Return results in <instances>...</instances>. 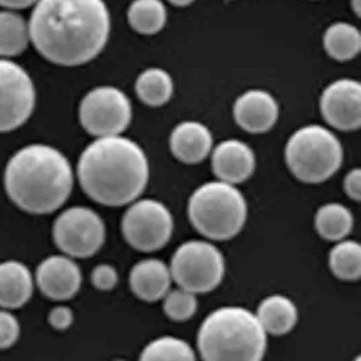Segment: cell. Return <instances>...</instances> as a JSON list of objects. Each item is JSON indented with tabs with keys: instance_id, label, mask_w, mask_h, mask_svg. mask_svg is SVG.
<instances>
[{
	"instance_id": "obj_22",
	"label": "cell",
	"mask_w": 361,
	"mask_h": 361,
	"mask_svg": "<svg viewBox=\"0 0 361 361\" xmlns=\"http://www.w3.org/2000/svg\"><path fill=\"white\" fill-rule=\"evenodd\" d=\"M135 92L142 103L150 107H160L172 98V78L161 68H149L138 76Z\"/></svg>"
},
{
	"instance_id": "obj_2",
	"label": "cell",
	"mask_w": 361,
	"mask_h": 361,
	"mask_svg": "<svg viewBox=\"0 0 361 361\" xmlns=\"http://www.w3.org/2000/svg\"><path fill=\"white\" fill-rule=\"evenodd\" d=\"M148 157L142 148L121 135L100 137L79 159L82 191L100 204L119 207L142 195L149 181Z\"/></svg>"
},
{
	"instance_id": "obj_15",
	"label": "cell",
	"mask_w": 361,
	"mask_h": 361,
	"mask_svg": "<svg viewBox=\"0 0 361 361\" xmlns=\"http://www.w3.org/2000/svg\"><path fill=\"white\" fill-rule=\"evenodd\" d=\"M213 172L219 180L240 184L247 180L256 168L255 152L245 142L226 140L213 152Z\"/></svg>"
},
{
	"instance_id": "obj_5",
	"label": "cell",
	"mask_w": 361,
	"mask_h": 361,
	"mask_svg": "<svg viewBox=\"0 0 361 361\" xmlns=\"http://www.w3.org/2000/svg\"><path fill=\"white\" fill-rule=\"evenodd\" d=\"M188 216L200 234L214 241H225L244 229L247 200L234 184L210 181L197 187L190 197Z\"/></svg>"
},
{
	"instance_id": "obj_3",
	"label": "cell",
	"mask_w": 361,
	"mask_h": 361,
	"mask_svg": "<svg viewBox=\"0 0 361 361\" xmlns=\"http://www.w3.org/2000/svg\"><path fill=\"white\" fill-rule=\"evenodd\" d=\"M8 197L26 213L59 210L73 188V171L66 156L45 144L19 149L4 171Z\"/></svg>"
},
{
	"instance_id": "obj_19",
	"label": "cell",
	"mask_w": 361,
	"mask_h": 361,
	"mask_svg": "<svg viewBox=\"0 0 361 361\" xmlns=\"http://www.w3.org/2000/svg\"><path fill=\"white\" fill-rule=\"evenodd\" d=\"M256 317L267 333L283 336L295 328L298 309L287 296L271 295L260 303Z\"/></svg>"
},
{
	"instance_id": "obj_17",
	"label": "cell",
	"mask_w": 361,
	"mask_h": 361,
	"mask_svg": "<svg viewBox=\"0 0 361 361\" xmlns=\"http://www.w3.org/2000/svg\"><path fill=\"white\" fill-rule=\"evenodd\" d=\"M129 283L133 294L145 302L164 298L171 288L169 267L159 259H147L135 264L130 271Z\"/></svg>"
},
{
	"instance_id": "obj_13",
	"label": "cell",
	"mask_w": 361,
	"mask_h": 361,
	"mask_svg": "<svg viewBox=\"0 0 361 361\" xmlns=\"http://www.w3.org/2000/svg\"><path fill=\"white\" fill-rule=\"evenodd\" d=\"M35 281L47 298L63 302L79 293L82 271L69 256H50L38 265Z\"/></svg>"
},
{
	"instance_id": "obj_21",
	"label": "cell",
	"mask_w": 361,
	"mask_h": 361,
	"mask_svg": "<svg viewBox=\"0 0 361 361\" xmlns=\"http://www.w3.org/2000/svg\"><path fill=\"white\" fill-rule=\"evenodd\" d=\"M29 42V22L16 11H0V57H16L26 50Z\"/></svg>"
},
{
	"instance_id": "obj_28",
	"label": "cell",
	"mask_w": 361,
	"mask_h": 361,
	"mask_svg": "<svg viewBox=\"0 0 361 361\" xmlns=\"http://www.w3.org/2000/svg\"><path fill=\"white\" fill-rule=\"evenodd\" d=\"M20 326L17 318L6 309L0 310V349H7L19 338Z\"/></svg>"
},
{
	"instance_id": "obj_24",
	"label": "cell",
	"mask_w": 361,
	"mask_h": 361,
	"mask_svg": "<svg viewBox=\"0 0 361 361\" xmlns=\"http://www.w3.org/2000/svg\"><path fill=\"white\" fill-rule=\"evenodd\" d=\"M128 19L137 33L157 34L166 23V8L161 0H134L129 7Z\"/></svg>"
},
{
	"instance_id": "obj_12",
	"label": "cell",
	"mask_w": 361,
	"mask_h": 361,
	"mask_svg": "<svg viewBox=\"0 0 361 361\" xmlns=\"http://www.w3.org/2000/svg\"><path fill=\"white\" fill-rule=\"evenodd\" d=\"M321 113L330 126L352 132L361 125V85L352 79L331 82L322 92Z\"/></svg>"
},
{
	"instance_id": "obj_25",
	"label": "cell",
	"mask_w": 361,
	"mask_h": 361,
	"mask_svg": "<svg viewBox=\"0 0 361 361\" xmlns=\"http://www.w3.org/2000/svg\"><path fill=\"white\" fill-rule=\"evenodd\" d=\"M329 267L333 275L345 281L360 279L361 247L357 241L341 240L330 250Z\"/></svg>"
},
{
	"instance_id": "obj_7",
	"label": "cell",
	"mask_w": 361,
	"mask_h": 361,
	"mask_svg": "<svg viewBox=\"0 0 361 361\" xmlns=\"http://www.w3.org/2000/svg\"><path fill=\"white\" fill-rule=\"evenodd\" d=\"M171 276L180 288L194 294L215 290L225 276V259L218 247L206 241H187L175 252Z\"/></svg>"
},
{
	"instance_id": "obj_23",
	"label": "cell",
	"mask_w": 361,
	"mask_h": 361,
	"mask_svg": "<svg viewBox=\"0 0 361 361\" xmlns=\"http://www.w3.org/2000/svg\"><path fill=\"white\" fill-rule=\"evenodd\" d=\"M324 47L331 59L349 61L360 51V32L353 25L337 22L331 25L324 35Z\"/></svg>"
},
{
	"instance_id": "obj_31",
	"label": "cell",
	"mask_w": 361,
	"mask_h": 361,
	"mask_svg": "<svg viewBox=\"0 0 361 361\" xmlns=\"http://www.w3.org/2000/svg\"><path fill=\"white\" fill-rule=\"evenodd\" d=\"M344 190L346 195L353 199L355 202H359L361 197V171L359 168L352 169L344 180Z\"/></svg>"
},
{
	"instance_id": "obj_18",
	"label": "cell",
	"mask_w": 361,
	"mask_h": 361,
	"mask_svg": "<svg viewBox=\"0 0 361 361\" xmlns=\"http://www.w3.org/2000/svg\"><path fill=\"white\" fill-rule=\"evenodd\" d=\"M34 280L30 269L20 262L0 263V307L17 310L33 295Z\"/></svg>"
},
{
	"instance_id": "obj_32",
	"label": "cell",
	"mask_w": 361,
	"mask_h": 361,
	"mask_svg": "<svg viewBox=\"0 0 361 361\" xmlns=\"http://www.w3.org/2000/svg\"><path fill=\"white\" fill-rule=\"evenodd\" d=\"M38 0H0V6L8 10H22L35 4Z\"/></svg>"
},
{
	"instance_id": "obj_6",
	"label": "cell",
	"mask_w": 361,
	"mask_h": 361,
	"mask_svg": "<svg viewBox=\"0 0 361 361\" xmlns=\"http://www.w3.org/2000/svg\"><path fill=\"white\" fill-rule=\"evenodd\" d=\"M344 149L333 133L309 125L296 130L286 145V163L296 179L318 184L330 179L343 165Z\"/></svg>"
},
{
	"instance_id": "obj_26",
	"label": "cell",
	"mask_w": 361,
	"mask_h": 361,
	"mask_svg": "<svg viewBox=\"0 0 361 361\" xmlns=\"http://www.w3.org/2000/svg\"><path fill=\"white\" fill-rule=\"evenodd\" d=\"M197 359L192 348L180 338L165 336L149 343L142 353L141 360H184Z\"/></svg>"
},
{
	"instance_id": "obj_16",
	"label": "cell",
	"mask_w": 361,
	"mask_h": 361,
	"mask_svg": "<svg viewBox=\"0 0 361 361\" xmlns=\"http://www.w3.org/2000/svg\"><path fill=\"white\" fill-rule=\"evenodd\" d=\"M173 156L184 164L202 163L213 150V135L207 126L195 121L179 123L169 138Z\"/></svg>"
},
{
	"instance_id": "obj_10",
	"label": "cell",
	"mask_w": 361,
	"mask_h": 361,
	"mask_svg": "<svg viewBox=\"0 0 361 361\" xmlns=\"http://www.w3.org/2000/svg\"><path fill=\"white\" fill-rule=\"evenodd\" d=\"M173 233V218L168 207L154 199L134 202L122 218V234L130 247L141 252L164 247Z\"/></svg>"
},
{
	"instance_id": "obj_33",
	"label": "cell",
	"mask_w": 361,
	"mask_h": 361,
	"mask_svg": "<svg viewBox=\"0 0 361 361\" xmlns=\"http://www.w3.org/2000/svg\"><path fill=\"white\" fill-rule=\"evenodd\" d=\"M168 1L173 6H178V7H185V6L192 4L195 0H168Z\"/></svg>"
},
{
	"instance_id": "obj_4",
	"label": "cell",
	"mask_w": 361,
	"mask_h": 361,
	"mask_svg": "<svg viewBox=\"0 0 361 361\" xmlns=\"http://www.w3.org/2000/svg\"><path fill=\"white\" fill-rule=\"evenodd\" d=\"M200 357L207 361H259L267 350V331L256 314L238 306L212 312L197 333Z\"/></svg>"
},
{
	"instance_id": "obj_14",
	"label": "cell",
	"mask_w": 361,
	"mask_h": 361,
	"mask_svg": "<svg viewBox=\"0 0 361 361\" xmlns=\"http://www.w3.org/2000/svg\"><path fill=\"white\" fill-rule=\"evenodd\" d=\"M233 114L237 125L245 132H269L278 122L279 106L276 99L263 90H249L235 100Z\"/></svg>"
},
{
	"instance_id": "obj_1",
	"label": "cell",
	"mask_w": 361,
	"mask_h": 361,
	"mask_svg": "<svg viewBox=\"0 0 361 361\" xmlns=\"http://www.w3.org/2000/svg\"><path fill=\"white\" fill-rule=\"evenodd\" d=\"M110 29L103 0H38L29 20L34 48L61 66H82L98 57Z\"/></svg>"
},
{
	"instance_id": "obj_9",
	"label": "cell",
	"mask_w": 361,
	"mask_h": 361,
	"mask_svg": "<svg viewBox=\"0 0 361 361\" xmlns=\"http://www.w3.org/2000/svg\"><path fill=\"white\" fill-rule=\"evenodd\" d=\"M57 247L72 259H88L98 253L106 240V226L98 213L76 206L60 214L53 225Z\"/></svg>"
},
{
	"instance_id": "obj_30",
	"label": "cell",
	"mask_w": 361,
	"mask_h": 361,
	"mask_svg": "<svg viewBox=\"0 0 361 361\" xmlns=\"http://www.w3.org/2000/svg\"><path fill=\"white\" fill-rule=\"evenodd\" d=\"M73 312L66 306H57L49 312L48 321L50 326L56 330H66L73 324Z\"/></svg>"
},
{
	"instance_id": "obj_29",
	"label": "cell",
	"mask_w": 361,
	"mask_h": 361,
	"mask_svg": "<svg viewBox=\"0 0 361 361\" xmlns=\"http://www.w3.org/2000/svg\"><path fill=\"white\" fill-rule=\"evenodd\" d=\"M91 280L95 288L100 291H110L118 284V272L113 265L110 264H100L94 268L91 274Z\"/></svg>"
},
{
	"instance_id": "obj_27",
	"label": "cell",
	"mask_w": 361,
	"mask_h": 361,
	"mask_svg": "<svg viewBox=\"0 0 361 361\" xmlns=\"http://www.w3.org/2000/svg\"><path fill=\"white\" fill-rule=\"evenodd\" d=\"M164 303H163V309H164L165 315L176 322H184L191 319L197 309V294L187 291L184 288L175 290V291H168L165 294Z\"/></svg>"
},
{
	"instance_id": "obj_34",
	"label": "cell",
	"mask_w": 361,
	"mask_h": 361,
	"mask_svg": "<svg viewBox=\"0 0 361 361\" xmlns=\"http://www.w3.org/2000/svg\"><path fill=\"white\" fill-rule=\"evenodd\" d=\"M352 6L356 16H360V0H352Z\"/></svg>"
},
{
	"instance_id": "obj_20",
	"label": "cell",
	"mask_w": 361,
	"mask_h": 361,
	"mask_svg": "<svg viewBox=\"0 0 361 361\" xmlns=\"http://www.w3.org/2000/svg\"><path fill=\"white\" fill-rule=\"evenodd\" d=\"M353 215L340 203H328L318 209L314 225L317 233L328 241H341L353 229Z\"/></svg>"
},
{
	"instance_id": "obj_11",
	"label": "cell",
	"mask_w": 361,
	"mask_h": 361,
	"mask_svg": "<svg viewBox=\"0 0 361 361\" xmlns=\"http://www.w3.org/2000/svg\"><path fill=\"white\" fill-rule=\"evenodd\" d=\"M35 87L22 66L0 59V133L13 132L32 116Z\"/></svg>"
},
{
	"instance_id": "obj_8",
	"label": "cell",
	"mask_w": 361,
	"mask_h": 361,
	"mask_svg": "<svg viewBox=\"0 0 361 361\" xmlns=\"http://www.w3.org/2000/svg\"><path fill=\"white\" fill-rule=\"evenodd\" d=\"M132 116L130 100L123 91L111 85L91 90L79 109L84 130L97 138L119 135L129 128Z\"/></svg>"
}]
</instances>
